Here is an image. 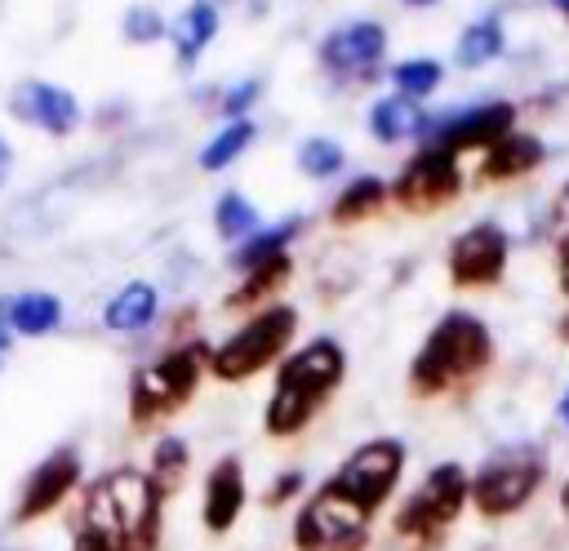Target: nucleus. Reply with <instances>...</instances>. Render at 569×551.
<instances>
[{"label": "nucleus", "instance_id": "nucleus-25", "mask_svg": "<svg viewBox=\"0 0 569 551\" xmlns=\"http://www.w3.org/2000/svg\"><path fill=\"white\" fill-rule=\"evenodd\" d=\"M502 49H507V36H502V22L498 18H480V22H471L462 36H458V67H467V71H476V67H489L493 58H502Z\"/></svg>", "mask_w": 569, "mask_h": 551}, {"label": "nucleus", "instance_id": "nucleus-5", "mask_svg": "<svg viewBox=\"0 0 569 551\" xmlns=\"http://www.w3.org/2000/svg\"><path fill=\"white\" fill-rule=\"evenodd\" d=\"M547 453L533 440H516L493 449L476 471H471V511L480 520H511L520 515L547 484Z\"/></svg>", "mask_w": 569, "mask_h": 551}, {"label": "nucleus", "instance_id": "nucleus-22", "mask_svg": "<svg viewBox=\"0 0 569 551\" xmlns=\"http://www.w3.org/2000/svg\"><path fill=\"white\" fill-rule=\"evenodd\" d=\"M187 471H191V449H187V440H182V435H160V440L151 444L147 475H151V484L160 489V498H164V502L182 489Z\"/></svg>", "mask_w": 569, "mask_h": 551}, {"label": "nucleus", "instance_id": "nucleus-9", "mask_svg": "<svg viewBox=\"0 0 569 551\" xmlns=\"http://www.w3.org/2000/svg\"><path fill=\"white\" fill-rule=\"evenodd\" d=\"M405 458H409L405 440H396V435H373V440L356 444V449L333 467L329 484H333L347 502H356L365 515L378 520L382 507L391 502V493L400 489Z\"/></svg>", "mask_w": 569, "mask_h": 551}, {"label": "nucleus", "instance_id": "nucleus-21", "mask_svg": "<svg viewBox=\"0 0 569 551\" xmlns=\"http://www.w3.org/2000/svg\"><path fill=\"white\" fill-rule=\"evenodd\" d=\"M289 276H293V258H289V253H280V258H271V262H258V267H249L244 280L227 293V307L267 302V298H276V293L289 284Z\"/></svg>", "mask_w": 569, "mask_h": 551}, {"label": "nucleus", "instance_id": "nucleus-1", "mask_svg": "<svg viewBox=\"0 0 569 551\" xmlns=\"http://www.w3.org/2000/svg\"><path fill=\"white\" fill-rule=\"evenodd\" d=\"M164 498L138 467H111L84 484L71 515V551H160Z\"/></svg>", "mask_w": 569, "mask_h": 551}, {"label": "nucleus", "instance_id": "nucleus-40", "mask_svg": "<svg viewBox=\"0 0 569 551\" xmlns=\"http://www.w3.org/2000/svg\"><path fill=\"white\" fill-rule=\"evenodd\" d=\"M4 351H9V324H0V360H4Z\"/></svg>", "mask_w": 569, "mask_h": 551}, {"label": "nucleus", "instance_id": "nucleus-30", "mask_svg": "<svg viewBox=\"0 0 569 551\" xmlns=\"http://www.w3.org/2000/svg\"><path fill=\"white\" fill-rule=\"evenodd\" d=\"M440 76H445V67H440L436 58H409V62H400V67L391 71V80H396V89H400L405 98L431 93V89L440 84Z\"/></svg>", "mask_w": 569, "mask_h": 551}, {"label": "nucleus", "instance_id": "nucleus-31", "mask_svg": "<svg viewBox=\"0 0 569 551\" xmlns=\"http://www.w3.org/2000/svg\"><path fill=\"white\" fill-rule=\"evenodd\" d=\"M120 27H124V40H133V44H151V40L164 36V18L151 4H133Z\"/></svg>", "mask_w": 569, "mask_h": 551}, {"label": "nucleus", "instance_id": "nucleus-16", "mask_svg": "<svg viewBox=\"0 0 569 551\" xmlns=\"http://www.w3.org/2000/svg\"><path fill=\"white\" fill-rule=\"evenodd\" d=\"M9 111L53 138H67L80 124V102L62 89V84H44V80H27L9 93Z\"/></svg>", "mask_w": 569, "mask_h": 551}, {"label": "nucleus", "instance_id": "nucleus-28", "mask_svg": "<svg viewBox=\"0 0 569 551\" xmlns=\"http://www.w3.org/2000/svg\"><path fill=\"white\" fill-rule=\"evenodd\" d=\"M213 227H218V236H227V240H249L253 231H258V209L244 200V196H236V191H227L222 200H218V209H213Z\"/></svg>", "mask_w": 569, "mask_h": 551}, {"label": "nucleus", "instance_id": "nucleus-3", "mask_svg": "<svg viewBox=\"0 0 569 551\" xmlns=\"http://www.w3.org/2000/svg\"><path fill=\"white\" fill-rule=\"evenodd\" d=\"M493 360V333L471 311H445L409 360V391L422 400L476 382Z\"/></svg>", "mask_w": 569, "mask_h": 551}, {"label": "nucleus", "instance_id": "nucleus-19", "mask_svg": "<svg viewBox=\"0 0 569 551\" xmlns=\"http://www.w3.org/2000/svg\"><path fill=\"white\" fill-rule=\"evenodd\" d=\"M427 129V120H422V107L413 102V98H405V93H387V98H378L373 107H369V133L378 138V142H405V138H413V133H422Z\"/></svg>", "mask_w": 569, "mask_h": 551}, {"label": "nucleus", "instance_id": "nucleus-36", "mask_svg": "<svg viewBox=\"0 0 569 551\" xmlns=\"http://www.w3.org/2000/svg\"><path fill=\"white\" fill-rule=\"evenodd\" d=\"M556 218H569V187H560V200H556Z\"/></svg>", "mask_w": 569, "mask_h": 551}, {"label": "nucleus", "instance_id": "nucleus-38", "mask_svg": "<svg viewBox=\"0 0 569 551\" xmlns=\"http://www.w3.org/2000/svg\"><path fill=\"white\" fill-rule=\"evenodd\" d=\"M556 333H560V342H569V311L560 315V324H556Z\"/></svg>", "mask_w": 569, "mask_h": 551}, {"label": "nucleus", "instance_id": "nucleus-7", "mask_svg": "<svg viewBox=\"0 0 569 551\" xmlns=\"http://www.w3.org/2000/svg\"><path fill=\"white\" fill-rule=\"evenodd\" d=\"M293 333H298V311L289 302L262 307L258 315H249L231 338H222L209 351V373L218 382H249L253 373H262L289 355Z\"/></svg>", "mask_w": 569, "mask_h": 551}, {"label": "nucleus", "instance_id": "nucleus-15", "mask_svg": "<svg viewBox=\"0 0 569 551\" xmlns=\"http://www.w3.org/2000/svg\"><path fill=\"white\" fill-rule=\"evenodd\" d=\"M382 49H387V31H382L378 22H365V18H360V22L333 27V31L320 40V62H325L333 76L351 80V76H369V71L378 67Z\"/></svg>", "mask_w": 569, "mask_h": 551}, {"label": "nucleus", "instance_id": "nucleus-39", "mask_svg": "<svg viewBox=\"0 0 569 551\" xmlns=\"http://www.w3.org/2000/svg\"><path fill=\"white\" fill-rule=\"evenodd\" d=\"M560 422H569V387H565V395H560Z\"/></svg>", "mask_w": 569, "mask_h": 551}, {"label": "nucleus", "instance_id": "nucleus-37", "mask_svg": "<svg viewBox=\"0 0 569 551\" xmlns=\"http://www.w3.org/2000/svg\"><path fill=\"white\" fill-rule=\"evenodd\" d=\"M560 515L569 520V475H565V484H560Z\"/></svg>", "mask_w": 569, "mask_h": 551}, {"label": "nucleus", "instance_id": "nucleus-23", "mask_svg": "<svg viewBox=\"0 0 569 551\" xmlns=\"http://www.w3.org/2000/svg\"><path fill=\"white\" fill-rule=\"evenodd\" d=\"M387 196H391V187H387L382 178L365 173V178H356V182H347V187L338 191V200H333L329 218H333V222H342V227L365 222V218H373V213L387 204Z\"/></svg>", "mask_w": 569, "mask_h": 551}, {"label": "nucleus", "instance_id": "nucleus-24", "mask_svg": "<svg viewBox=\"0 0 569 551\" xmlns=\"http://www.w3.org/2000/svg\"><path fill=\"white\" fill-rule=\"evenodd\" d=\"M9 333H22V338H44L49 329H58L62 320V302L53 293H18L9 307Z\"/></svg>", "mask_w": 569, "mask_h": 551}, {"label": "nucleus", "instance_id": "nucleus-29", "mask_svg": "<svg viewBox=\"0 0 569 551\" xmlns=\"http://www.w3.org/2000/svg\"><path fill=\"white\" fill-rule=\"evenodd\" d=\"M342 164H347V156H342V147L333 138H307L298 147V169L307 178H333Z\"/></svg>", "mask_w": 569, "mask_h": 551}, {"label": "nucleus", "instance_id": "nucleus-2", "mask_svg": "<svg viewBox=\"0 0 569 551\" xmlns=\"http://www.w3.org/2000/svg\"><path fill=\"white\" fill-rule=\"evenodd\" d=\"M347 378V351L333 338H311L276 364V382L262 409V431L271 440H289L311 427V418L333 400Z\"/></svg>", "mask_w": 569, "mask_h": 551}, {"label": "nucleus", "instance_id": "nucleus-6", "mask_svg": "<svg viewBox=\"0 0 569 551\" xmlns=\"http://www.w3.org/2000/svg\"><path fill=\"white\" fill-rule=\"evenodd\" d=\"M209 351L213 347H204V342H182V347H169L160 360L142 364L129 378V422L138 431H147V427H160L164 418H173L178 409H187L200 378L209 373Z\"/></svg>", "mask_w": 569, "mask_h": 551}, {"label": "nucleus", "instance_id": "nucleus-13", "mask_svg": "<svg viewBox=\"0 0 569 551\" xmlns=\"http://www.w3.org/2000/svg\"><path fill=\"white\" fill-rule=\"evenodd\" d=\"M516 124V107L511 102H480V107H467L462 116H445L431 124V147H445V151H467V147H493L498 138H507Z\"/></svg>", "mask_w": 569, "mask_h": 551}, {"label": "nucleus", "instance_id": "nucleus-33", "mask_svg": "<svg viewBox=\"0 0 569 551\" xmlns=\"http://www.w3.org/2000/svg\"><path fill=\"white\" fill-rule=\"evenodd\" d=\"M253 98H258V80H240V84L227 93V102H222V107H227V116H231V120H240V111H244Z\"/></svg>", "mask_w": 569, "mask_h": 551}, {"label": "nucleus", "instance_id": "nucleus-34", "mask_svg": "<svg viewBox=\"0 0 569 551\" xmlns=\"http://www.w3.org/2000/svg\"><path fill=\"white\" fill-rule=\"evenodd\" d=\"M556 280L565 289V298H569V231L556 240Z\"/></svg>", "mask_w": 569, "mask_h": 551}, {"label": "nucleus", "instance_id": "nucleus-41", "mask_svg": "<svg viewBox=\"0 0 569 551\" xmlns=\"http://www.w3.org/2000/svg\"><path fill=\"white\" fill-rule=\"evenodd\" d=\"M409 4H436V0H409Z\"/></svg>", "mask_w": 569, "mask_h": 551}, {"label": "nucleus", "instance_id": "nucleus-11", "mask_svg": "<svg viewBox=\"0 0 569 551\" xmlns=\"http://www.w3.org/2000/svg\"><path fill=\"white\" fill-rule=\"evenodd\" d=\"M458 191H462L458 156L445 151V147H431V142H427V147L400 169V178L391 182L396 204H405L409 213H431V209L449 204Z\"/></svg>", "mask_w": 569, "mask_h": 551}, {"label": "nucleus", "instance_id": "nucleus-8", "mask_svg": "<svg viewBox=\"0 0 569 551\" xmlns=\"http://www.w3.org/2000/svg\"><path fill=\"white\" fill-rule=\"evenodd\" d=\"M373 515H365L356 502H347L329 480L302 498L289 524L293 551H369Z\"/></svg>", "mask_w": 569, "mask_h": 551}, {"label": "nucleus", "instance_id": "nucleus-10", "mask_svg": "<svg viewBox=\"0 0 569 551\" xmlns=\"http://www.w3.org/2000/svg\"><path fill=\"white\" fill-rule=\"evenodd\" d=\"M80 475H84V462L71 444L44 453L27 480L18 484V498H13V511H9V524H36L44 515H53L76 489H80Z\"/></svg>", "mask_w": 569, "mask_h": 551}, {"label": "nucleus", "instance_id": "nucleus-20", "mask_svg": "<svg viewBox=\"0 0 569 551\" xmlns=\"http://www.w3.org/2000/svg\"><path fill=\"white\" fill-rule=\"evenodd\" d=\"M169 36H173V49H178V62H196L200 58V49L218 36V4L213 0H191L182 13H178V22L169 27Z\"/></svg>", "mask_w": 569, "mask_h": 551}, {"label": "nucleus", "instance_id": "nucleus-18", "mask_svg": "<svg viewBox=\"0 0 569 551\" xmlns=\"http://www.w3.org/2000/svg\"><path fill=\"white\" fill-rule=\"evenodd\" d=\"M156 311H160V293H156V284H147V280H129L124 289H116V293L107 298V307H102V324H107L111 333H138V329H147V324L156 320Z\"/></svg>", "mask_w": 569, "mask_h": 551}, {"label": "nucleus", "instance_id": "nucleus-27", "mask_svg": "<svg viewBox=\"0 0 569 551\" xmlns=\"http://www.w3.org/2000/svg\"><path fill=\"white\" fill-rule=\"evenodd\" d=\"M249 142H253V124H249L244 116L231 120V124H222V129L204 142V151H200V169H209V173H213V169H227Z\"/></svg>", "mask_w": 569, "mask_h": 551}, {"label": "nucleus", "instance_id": "nucleus-14", "mask_svg": "<svg viewBox=\"0 0 569 551\" xmlns=\"http://www.w3.org/2000/svg\"><path fill=\"white\" fill-rule=\"evenodd\" d=\"M244 502H249L244 467H240L236 453H227V458H218V462L209 467V475H204V489H200V524H204L213 538H222V533H231V529L240 524Z\"/></svg>", "mask_w": 569, "mask_h": 551}, {"label": "nucleus", "instance_id": "nucleus-12", "mask_svg": "<svg viewBox=\"0 0 569 551\" xmlns=\"http://www.w3.org/2000/svg\"><path fill=\"white\" fill-rule=\"evenodd\" d=\"M502 271H507V236L493 222H476L449 244V280L458 289H489L502 280Z\"/></svg>", "mask_w": 569, "mask_h": 551}, {"label": "nucleus", "instance_id": "nucleus-4", "mask_svg": "<svg viewBox=\"0 0 569 551\" xmlns=\"http://www.w3.org/2000/svg\"><path fill=\"white\" fill-rule=\"evenodd\" d=\"M467 507H471V471L462 462H436L391 511L396 551H440Z\"/></svg>", "mask_w": 569, "mask_h": 551}, {"label": "nucleus", "instance_id": "nucleus-35", "mask_svg": "<svg viewBox=\"0 0 569 551\" xmlns=\"http://www.w3.org/2000/svg\"><path fill=\"white\" fill-rule=\"evenodd\" d=\"M9 169H13V151H9V142L0 138V187H4V178H9Z\"/></svg>", "mask_w": 569, "mask_h": 551}, {"label": "nucleus", "instance_id": "nucleus-17", "mask_svg": "<svg viewBox=\"0 0 569 551\" xmlns=\"http://www.w3.org/2000/svg\"><path fill=\"white\" fill-rule=\"evenodd\" d=\"M542 164V142L533 138V133H507V138H498L489 151H485V160H480V178L485 182H511V178H525V173H533Z\"/></svg>", "mask_w": 569, "mask_h": 551}, {"label": "nucleus", "instance_id": "nucleus-32", "mask_svg": "<svg viewBox=\"0 0 569 551\" xmlns=\"http://www.w3.org/2000/svg\"><path fill=\"white\" fill-rule=\"evenodd\" d=\"M302 484H307V480H302V471H280V475L267 484L262 502H267V507H284V502H293V498L302 493Z\"/></svg>", "mask_w": 569, "mask_h": 551}, {"label": "nucleus", "instance_id": "nucleus-26", "mask_svg": "<svg viewBox=\"0 0 569 551\" xmlns=\"http://www.w3.org/2000/svg\"><path fill=\"white\" fill-rule=\"evenodd\" d=\"M298 236V218H289V222H276V227H258L244 244H236V253H231V267L244 276L249 267H258V262H271V258H280L284 253V244Z\"/></svg>", "mask_w": 569, "mask_h": 551}]
</instances>
